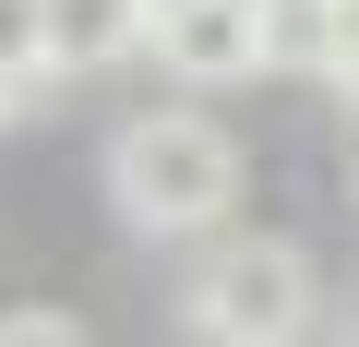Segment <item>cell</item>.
I'll return each mask as SVG.
<instances>
[{
  "instance_id": "obj_1",
  "label": "cell",
  "mask_w": 359,
  "mask_h": 347,
  "mask_svg": "<svg viewBox=\"0 0 359 347\" xmlns=\"http://www.w3.org/2000/svg\"><path fill=\"white\" fill-rule=\"evenodd\" d=\"M108 204L144 240H204L240 216V132L204 108H144L108 132Z\"/></svg>"
},
{
  "instance_id": "obj_2",
  "label": "cell",
  "mask_w": 359,
  "mask_h": 347,
  "mask_svg": "<svg viewBox=\"0 0 359 347\" xmlns=\"http://www.w3.org/2000/svg\"><path fill=\"white\" fill-rule=\"evenodd\" d=\"M311 323V252L299 240H228L192 275V335L204 347H299Z\"/></svg>"
},
{
  "instance_id": "obj_3",
  "label": "cell",
  "mask_w": 359,
  "mask_h": 347,
  "mask_svg": "<svg viewBox=\"0 0 359 347\" xmlns=\"http://www.w3.org/2000/svg\"><path fill=\"white\" fill-rule=\"evenodd\" d=\"M144 48L180 84H252L264 72V0H168L144 25Z\"/></svg>"
},
{
  "instance_id": "obj_4",
  "label": "cell",
  "mask_w": 359,
  "mask_h": 347,
  "mask_svg": "<svg viewBox=\"0 0 359 347\" xmlns=\"http://www.w3.org/2000/svg\"><path fill=\"white\" fill-rule=\"evenodd\" d=\"M144 48V0H48V72H108Z\"/></svg>"
},
{
  "instance_id": "obj_5",
  "label": "cell",
  "mask_w": 359,
  "mask_h": 347,
  "mask_svg": "<svg viewBox=\"0 0 359 347\" xmlns=\"http://www.w3.org/2000/svg\"><path fill=\"white\" fill-rule=\"evenodd\" d=\"M264 72H323V0H264Z\"/></svg>"
},
{
  "instance_id": "obj_6",
  "label": "cell",
  "mask_w": 359,
  "mask_h": 347,
  "mask_svg": "<svg viewBox=\"0 0 359 347\" xmlns=\"http://www.w3.org/2000/svg\"><path fill=\"white\" fill-rule=\"evenodd\" d=\"M0 72H48V0H0Z\"/></svg>"
},
{
  "instance_id": "obj_7",
  "label": "cell",
  "mask_w": 359,
  "mask_h": 347,
  "mask_svg": "<svg viewBox=\"0 0 359 347\" xmlns=\"http://www.w3.org/2000/svg\"><path fill=\"white\" fill-rule=\"evenodd\" d=\"M323 72H335V96L359 120V0H323Z\"/></svg>"
},
{
  "instance_id": "obj_8",
  "label": "cell",
  "mask_w": 359,
  "mask_h": 347,
  "mask_svg": "<svg viewBox=\"0 0 359 347\" xmlns=\"http://www.w3.org/2000/svg\"><path fill=\"white\" fill-rule=\"evenodd\" d=\"M0 347H96L72 311H48V299H25V311H0Z\"/></svg>"
}]
</instances>
